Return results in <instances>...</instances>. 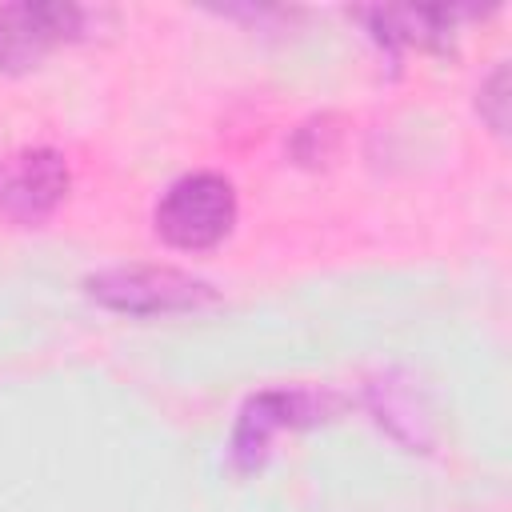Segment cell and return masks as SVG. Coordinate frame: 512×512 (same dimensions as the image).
I'll return each mask as SVG.
<instances>
[{"instance_id":"cell-1","label":"cell","mask_w":512,"mask_h":512,"mask_svg":"<svg viewBox=\"0 0 512 512\" xmlns=\"http://www.w3.org/2000/svg\"><path fill=\"white\" fill-rule=\"evenodd\" d=\"M236 220V192L216 172L180 176L156 204V232L164 244L200 252L228 236Z\"/></svg>"},{"instance_id":"cell-2","label":"cell","mask_w":512,"mask_h":512,"mask_svg":"<svg viewBox=\"0 0 512 512\" xmlns=\"http://www.w3.org/2000/svg\"><path fill=\"white\" fill-rule=\"evenodd\" d=\"M88 296L116 312H180L204 304L212 292L204 280H192L176 268H112L88 280Z\"/></svg>"},{"instance_id":"cell-3","label":"cell","mask_w":512,"mask_h":512,"mask_svg":"<svg viewBox=\"0 0 512 512\" xmlns=\"http://www.w3.org/2000/svg\"><path fill=\"white\" fill-rule=\"evenodd\" d=\"M84 24L76 4H4L0 8V68L24 72Z\"/></svg>"},{"instance_id":"cell-4","label":"cell","mask_w":512,"mask_h":512,"mask_svg":"<svg viewBox=\"0 0 512 512\" xmlns=\"http://www.w3.org/2000/svg\"><path fill=\"white\" fill-rule=\"evenodd\" d=\"M64 192H68V168L64 156L52 148H28L12 156L0 176V208L20 224L44 220L64 200Z\"/></svg>"},{"instance_id":"cell-5","label":"cell","mask_w":512,"mask_h":512,"mask_svg":"<svg viewBox=\"0 0 512 512\" xmlns=\"http://www.w3.org/2000/svg\"><path fill=\"white\" fill-rule=\"evenodd\" d=\"M304 420H312V400L304 392H264L244 408L236 436H232V456L244 468H252V464H260L268 440L280 428H296Z\"/></svg>"},{"instance_id":"cell-6","label":"cell","mask_w":512,"mask_h":512,"mask_svg":"<svg viewBox=\"0 0 512 512\" xmlns=\"http://www.w3.org/2000/svg\"><path fill=\"white\" fill-rule=\"evenodd\" d=\"M368 20L376 24L380 40H404V44H436L444 40V24H452L448 12L440 8H388V12H368Z\"/></svg>"}]
</instances>
